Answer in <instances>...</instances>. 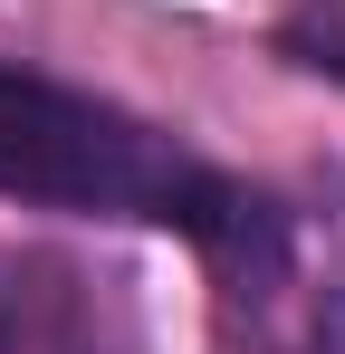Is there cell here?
I'll use <instances>...</instances> for the list:
<instances>
[{"mask_svg":"<svg viewBox=\"0 0 345 354\" xmlns=\"http://www.w3.org/2000/svg\"><path fill=\"white\" fill-rule=\"evenodd\" d=\"M0 192L10 201H48V211H115V221H163V230L202 239L221 259H269L278 221L221 182L202 153H182L172 134L125 115L106 96H77L39 67L0 58Z\"/></svg>","mask_w":345,"mask_h":354,"instance_id":"6da1fadb","label":"cell"},{"mask_svg":"<svg viewBox=\"0 0 345 354\" xmlns=\"http://www.w3.org/2000/svg\"><path fill=\"white\" fill-rule=\"evenodd\" d=\"M0 354H134V316L106 278L39 249L0 268Z\"/></svg>","mask_w":345,"mask_h":354,"instance_id":"7a4b0ae2","label":"cell"},{"mask_svg":"<svg viewBox=\"0 0 345 354\" xmlns=\"http://www.w3.org/2000/svg\"><path fill=\"white\" fill-rule=\"evenodd\" d=\"M278 48H288L297 67H317V77L345 86V0H307V10H288Z\"/></svg>","mask_w":345,"mask_h":354,"instance_id":"3957f363","label":"cell"}]
</instances>
